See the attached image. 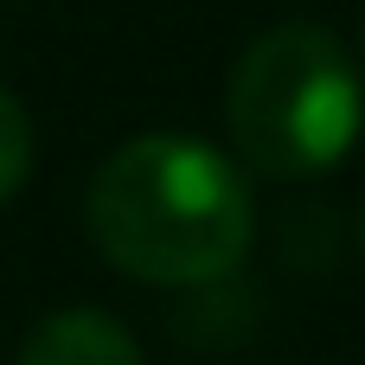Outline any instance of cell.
Returning <instances> with one entry per match:
<instances>
[{
    "label": "cell",
    "mask_w": 365,
    "mask_h": 365,
    "mask_svg": "<svg viewBox=\"0 0 365 365\" xmlns=\"http://www.w3.org/2000/svg\"><path fill=\"white\" fill-rule=\"evenodd\" d=\"M96 257L154 289H212L237 276L257 237L244 160L199 135H135L103 154L83 192Z\"/></svg>",
    "instance_id": "1"
},
{
    "label": "cell",
    "mask_w": 365,
    "mask_h": 365,
    "mask_svg": "<svg viewBox=\"0 0 365 365\" xmlns=\"http://www.w3.org/2000/svg\"><path fill=\"white\" fill-rule=\"evenodd\" d=\"M365 90L346 45L321 19L263 26L225 77L231 154L263 180H314L359 141Z\"/></svg>",
    "instance_id": "2"
},
{
    "label": "cell",
    "mask_w": 365,
    "mask_h": 365,
    "mask_svg": "<svg viewBox=\"0 0 365 365\" xmlns=\"http://www.w3.org/2000/svg\"><path fill=\"white\" fill-rule=\"evenodd\" d=\"M19 365H141V346L103 308H58L26 334Z\"/></svg>",
    "instance_id": "3"
},
{
    "label": "cell",
    "mask_w": 365,
    "mask_h": 365,
    "mask_svg": "<svg viewBox=\"0 0 365 365\" xmlns=\"http://www.w3.org/2000/svg\"><path fill=\"white\" fill-rule=\"evenodd\" d=\"M26 173H32V122H26L19 96L0 83V205L26 186Z\"/></svg>",
    "instance_id": "4"
},
{
    "label": "cell",
    "mask_w": 365,
    "mask_h": 365,
    "mask_svg": "<svg viewBox=\"0 0 365 365\" xmlns=\"http://www.w3.org/2000/svg\"><path fill=\"white\" fill-rule=\"evenodd\" d=\"M359 250H365V212H359Z\"/></svg>",
    "instance_id": "5"
},
{
    "label": "cell",
    "mask_w": 365,
    "mask_h": 365,
    "mask_svg": "<svg viewBox=\"0 0 365 365\" xmlns=\"http://www.w3.org/2000/svg\"><path fill=\"white\" fill-rule=\"evenodd\" d=\"M359 45H365V19H359Z\"/></svg>",
    "instance_id": "6"
}]
</instances>
